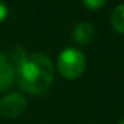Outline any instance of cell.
<instances>
[{
    "label": "cell",
    "mask_w": 124,
    "mask_h": 124,
    "mask_svg": "<svg viewBox=\"0 0 124 124\" xmlns=\"http://www.w3.org/2000/svg\"><path fill=\"white\" fill-rule=\"evenodd\" d=\"M16 80L23 91L31 95L47 92L54 81V63L43 52L31 55L28 62L16 71Z\"/></svg>",
    "instance_id": "1"
},
{
    "label": "cell",
    "mask_w": 124,
    "mask_h": 124,
    "mask_svg": "<svg viewBox=\"0 0 124 124\" xmlns=\"http://www.w3.org/2000/svg\"><path fill=\"white\" fill-rule=\"evenodd\" d=\"M57 70L68 80L78 79L85 70L84 54L76 48H65L57 57Z\"/></svg>",
    "instance_id": "2"
},
{
    "label": "cell",
    "mask_w": 124,
    "mask_h": 124,
    "mask_svg": "<svg viewBox=\"0 0 124 124\" xmlns=\"http://www.w3.org/2000/svg\"><path fill=\"white\" fill-rule=\"evenodd\" d=\"M25 109H27V99L19 92L7 93L0 99V115H3L4 117H17Z\"/></svg>",
    "instance_id": "3"
},
{
    "label": "cell",
    "mask_w": 124,
    "mask_h": 124,
    "mask_svg": "<svg viewBox=\"0 0 124 124\" xmlns=\"http://www.w3.org/2000/svg\"><path fill=\"white\" fill-rule=\"evenodd\" d=\"M72 38L79 46H87L95 38V28L91 23L81 22L73 28Z\"/></svg>",
    "instance_id": "4"
},
{
    "label": "cell",
    "mask_w": 124,
    "mask_h": 124,
    "mask_svg": "<svg viewBox=\"0 0 124 124\" xmlns=\"http://www.w3.org/2000/svg\"><path fill=\"white\" fill-rule=\"evenodd\" d=\"M16 80V71L9 62L0 65V92H4L11 88Z\"/></svg>",
    "instance_id": "5"
},
{
    "label": "cell",
    "mask_w": 124,
    "mask_h": 124,
    "mask_svg": "<svg viewBox=\"0 0 124 124\" xmlns=\"http://www.w3.org/2000/svg\"><path fill=\"white\" fill-rule=\"evenodd\" d=\"M7 57H8V62L14 65L15 71H17L23 64H25V63L28 62V59H30V56L27 55L25 49L20 46L12 47L11 51H9V56H7Z\"/></svg>",
    "instance_id": "6"
},
{
    "label": "cell",
    "mask_w": 124,
    "mask_h": 124,
    "mask_svg": "<svg viewBox=\"0 0 124 124\" xmlns=\"http://www.w3.org/2000/svg\"><path fill=\"white\" fill-rule=\"evenodd\" d=\"M111 24L113 30L124 33V4L117 6L111 14Z\"/></svg>",
    "instance_id": "7"
},
{
    "label": "cell",
    "mask_w": 124,
    "mask_h": 124,
    "mask_svg": "<svg viewBox=\"0 0 124 124\" xmlns=\"http://www.w3.org/2000/svg\"><path fill=\"white\" fill-rule=\"evenodd\" d=\"M81 1L89 9H100L101 7H104L107 0H81Z\"/></svg>",
    "instance_id": "8"
},
{
    "label": "cell",
    "mask_w": 124,
    "mask_h": 124,
    "mask_svg": "<svg viewBox=\"0 0 124 124\" xmlns=\"http://www.w3.org/2000/svg\"><path fill=\"white\" fill-rule=\"evenodd\" d=\"M7 16H8V7L6 6L3 0H0V23L4 22Z\"/></svg>",
    "instance_id": "9"
},
{
    "label": "cell",
    "mask_w": 124,
    "mask_h": 124,
    "mask_svg": "<svg viewBox=\"0 0 124 124\" xmlns=\"http://www.w3.org/2000/svg\"><path fill=\"white\" fill-rule=\"evenodd\" d=\"M7 62H8V57H7V55L4 54V52L0 51V65L4 64V63H7Z\"/></svg>",
    "instance_id": "10"
},
{
    "label": "cell",
    "mask_w": 124,
    "mask_h": 124,
    "mask_svg": "<svg viewBox=\"0 0 124 124\" xmlns=\"http://www.w3.org/2000/svg\"><path fill=\"white\" fill-rule=\"evenodd\" d=\"M119 124H124V119H123V120H121V121H120V123H119Z\"/></svg>",
    "instance_id": "11"
}]
</instances>
